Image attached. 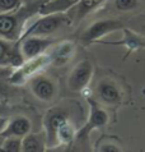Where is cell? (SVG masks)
Here are the masks:
<instances>
[{"mask_svg":"<svg viewBox=\"0 0 145 152\" xmlns=\"http://www.w3.org/2000/svg\"><path fill=\"white\" fill-rule=\"evenodd\" d=\"M97 96L104 104L115 105L121 101V92L112 81L103 79L97 86Z\"/></svg>","mask_w":145,"mask_h":152,"instance_id":"obj_10","label":"cell"},{"mask_svg":"<svg viewBox=\"0 0 145 152\" xmlns=\"http://www.w3.org/2000/svg\"><path fill=\"white\" fill-rule=\"evenodd\" d=\"M4 138L5 137H3L1 134H0V147H1V145H3V142H4Z\"/></svg>","mask_w":145,"mask_h":152,"instance_id":"obj_21","label":"cell"},{"mask_svg":"<svg viewBox=\"0 0 145 152\" xmlns=\"http://www.w3.org/2000/svg\"><path fill=\"white\" fill-rule=\"evenodd\" d=\"M31 121L25 116H15L14 119L8 121L7 126L4 128L0 134L3 137H19L23 138L25 134L31 132Z\"/></svg>","mask_w":145,"mask_h":152,"instance_id":"obj_9","label":"cell"},{"mask_svg":"<svg viewBox=\"0 0 145 152\" xmlns=\"http://www.w3.org/2000/svg\"><path fill=\"white\" fill-rule=\"evenodd\" d=\"M108 120V116L106 111L101 110V109H96L93 110L92 113V116H91V126H101V125H104Z\"/></svg>","mask_w":145,"mask_h":152,"instance_id":"obj_14","label":"cell"},{"mask_svg":"<svg viewBox=\"0 0 145 152\" xmlns=\"http://www.w3.org/2000/svg\"><path fill=\"white\" fill-rule=\"evenodd\" d=\"M44 150H45V143L38 134L29 132L28 134H25V136L23 137V139H22V151L40 152V151H44Z\"/></svg>","mask_w":145,"mask_h":152,"instance_id":"obj_12","label":"cell"},{"mask_svg":"<svg viewBox=\"0 0 145 152\" xmlns=\"http://www.w3.org/2000/svg\"><path fill=\"white\" fill-rule=\"evenodd\" d=\"M115 7L121 12H129L138 7V0H115Z\"/></svg>","mask_w":145,"mask_h":152,"instance_id":"obj_15","label":"cell"},{"mask_svg":"<svg viewBox=\"0 0 145 152\" xmlns=\"http://www.w3.org/2000/svg\"><path fill=\"white\" fill-rule=\"evenodd\" d=\"M20 3H22V0H0V14L15 10Z\"/></svg>","mask_w":145,"mask_h":152,"instance_id":"obj_16","label":"cell"},{"mask_svg":"<svg viewBox=\"0 0 145 152\" xmlns=\"http://www.w3.org/2000/svg\"><path fill=\"white\" fill-rule=\"evenodd\" d=\"M8 121H9V120H8L5 116H0V132H1V130H3V129L7 126Z\"/></svg>","mask_w":145,"mask_h":152,"instance_id":"obj_20","label":"cell"},{"mask_svg":"<svg viewBox=\"0 0 145 152\" xmlns=\"http://www.w3.org/2000/svg\"><path fill=\"white\" fill-rule=\"evenodd\" d=\"M19 17L15 14L1 13L0 14V37L13 41L18 39L19 33Z\"/></svg>","mask_w":145,"mask_h":152,"instance_id":"obj_8","label":"cell"},{"mask_svg":"<svg viewBox=\"0 0 145 152\" xmlns=\"http://www.w3.org/2000/svg\"><path fill=\"white\" fill-rule=\"evenodd\" d=\"M101 151H120V148L113 145H104L101 147Z\"/></svg>","mask_w":145,"mask_h":152,"instance_id":"obj_18","label":"cell"},{"mask_svg":"<svg viewBox=\"0 0 145 152\" xmlns=\"http://www.w3.org/2000/svg\"><path fill=\"white\" fill-rule=\"evenodd\" d=\"M8 113H9V107L0 102V116H5L8 115Z\"/></svg>","mask_w":145,"mask_h":152,"instance_id":"obj_19","label":"cell"},{"mask_svg":"<svg viewBox=\"0 0 145 152\" xmlns=\"http://www.w3.org/2000/svg\"><path fill=\"white\" fill-rule=\"evenodd\" d=\"M93 74V65L89 60H83L75 65V68L69 75L67 86L71 91L79 92L89 83Z\"/></svg>","mask_w":145,"mask_h":152,"instance_id":"obj_2","label":"cell"},{"mask_svg":"<svg viewBox=\"0 0 145 152\" xmlns=\"http://www.w3.org/2000/svg\"><path fill=\"white\" fill-rule=\"evenodd\" d=\"M70 23V19L65 13H54L46 14L42 18L36 20L31 27H28L20 35V40L29 36H46L50 33L56 32L57 29L67 26Z\"/></svg>","mask_w":145,"mask_h":152,"instance_id":"obj_1","label":"cell"},{"mask_svg":"<svg viewBox=\"0 0 145 152\" xmlns=\"http://www.w3.org/2000/svg\"><path fill=\"white\" fill-rule=\"evenodd\" d=\"M50 1V0H22V3L24 4L25 7H32V5H37L40 8L41 5H44L45 3Z\"/></svg>","mask_w":145,"mask_h":152,"instance_id":"obj_17","label":"cell"},{"mask_svg":"<svg viewBox=\"0 0 145 152\" xmlns=\"http://www.w3.org/2000/svg\"><path fill=\"white\" fill-rule=\"evenodd\" d=\"M28 60H29L28 63H25V64L23 66H20L19 69H17L14 73H10L9 81L12 83L19 84L23 81H25V79H29L37 70L42 69L46 64H47L50 58L41 54V55H38L36 58H32V59H28Z\"/></svg>","mask_w":145,"mask_h":152,"instance_id":"obj_3","label":"cell"},{"mask_svg":"<svg viewBox=\"0 0 145 152\" xmlns=\"http://www.w3.org/2000/svg\"><path fill=\"white\" fill-rule=\"evenodd\" d=\"M143 28H144V29H143V31H144V32H145V26H144V27H143Z\"/></svg>","mask_w":145,"mask_h":152,"instance_id":"obj_22","label":"cell"},{"mask_svg":"<svg viewBox=\"0 0 145 152\" xmlns=\"http://www.w3.org/2000/svg\"><path fill=\"white\" fill-rule=\"evenodd\" d=\"M20 41H22V45H20L19 50L23 59H25V60L44 54L45 50L52 44L51 40L45 39V37H41V36H29Z\"/></svg>","mask_w":145,"mask_h":152,"instance_id":"obj_4","label":"cell"},{"mask_svg":"<svg viewBox=\"0 0 145 152\" xmlns=\"http://www.w3.org/2000/svg\"><path fill=\"white\" fill-rule=\"evenodd\" d=\"M22 60L23 56L20 54V50L12 42H9V40L0 37V66H15L20 64Z\"/></svg>","mask_w":145,"mask_h":152,"instance_id":"obj_7","label":"cell"},{"mask_svg":"<svg viewBox=\"0 0 145 152\" xmlns=\"http://www.w3.org/2000/svg\"><path fill=\"white\" fill-rule=\"evenodd\" d=\"M31 91L38 100L51 101L56 95V86L46 75H36L31 78Z\"/></svg>","mask_w":145,"mask_h":152,"instance_id":"obj_5","label":"cell"},{"mask_svg":"<svg viewBox=\"0 0 145 152\" xmlns=\"http://www.w3.org/2000/svg\"><path fill=\"white\" fill-rule=\"evenodd\" d=\"M22 150V139L19 137H5L0 151H12V152H17Z\"/></svg>","mask_w":145,"mask_h":152,"instance_id":"obj_13","label":"cell"},{"mask_svg":"<svg viewBox=\"0 0 145 152\" xmlns=\"http://www.w3.org/2000/svg\"><path fill=\"white\" fill-rule=\"evenodd\" d=\"M122 23L120 20H99V22L93 23L91 27H89L87 31H85L82 35V41L83 42H91L93 40L98 39V37L106 35L111 31H115L117 28H121Z\"/></svg>","mask_w":145,"mask_h":152,"instance_id":"obj_6","label":"cell"},{"mask_svg":"<svg viewBox=\"0 0 145 152\" xmlns=\"http://www.w3.org/2000/svg\"><path fill=\"white\" fill-rule=\"evenodd\" d=\"M80 0H50L40 7V13L42 15L54 13H65L70 8L79 4Z\"/></svg>","mask_w":145,"mask_h":152,"instance_id":"obj_11","label":"cell"}]
</instances>
